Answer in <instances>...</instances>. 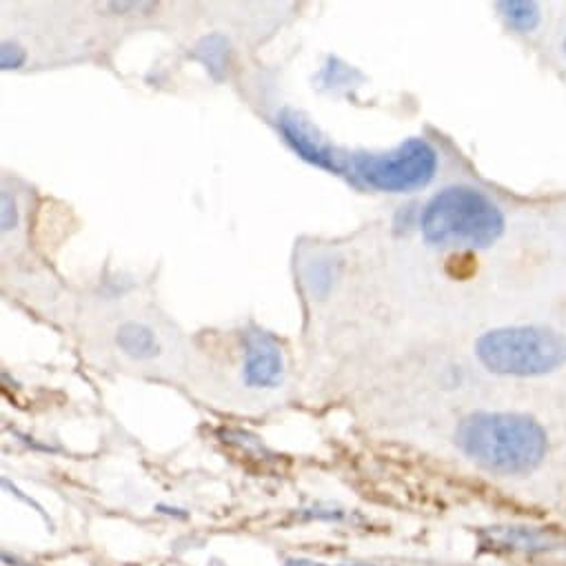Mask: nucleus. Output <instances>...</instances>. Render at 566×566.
<instances>
[{"label": "nucleus", "instance_id": "nucleus-2", "mask_svg": "<svg viewBox=\"0 0 566 566\" xmlns=\"http://www.w3.org/2000/svg\"><path fill=\"white\" fill-rule=\"evenodd\" d=\"M422 236L431 245L484 249L504 231V216L493 200L473 187H447L422 211Z\"/></svg>", "mask_w": 566, "mask_h": 566}, {"label": "nucleus", "instance_id": "nucleus-1", "mask_svg": "<svg viewBox=\"0 0 566 566\" xmlns=\"http://www.w3.org/2000/svg\"><path fill=\"white\" fill-rule=\"evenodd\" d=\"M460 451L498 475L531 473L547 456V433L520 413H471L456 431Z\"/></svg>", "mask_w": 566, "mask_h": 566}, {"label": "nucleus", "instance_id": "nucleus-14", "mask_svg": "<svg viewBox=\"0 0 566 566\" xmlns=\"http://www.w3.org/2000/svg\"><path fill=\"white\" fill-rule=\"evenodd\" d=\"M3 560H5L9 566H23L16 558H12V555H9V553H3Z\"/></svg>", "mask_w": 566, "mask_h": 566}, {"label": "nucleus", "instance_id": "nucleus-13", "mask_svg": "<svg viewBox=\"0 0 566 566\" xmlns=\"http://www.w3.org/2000/svg\"><path fill=\"white\" fill-rule=\"evenodd\" d=\"M285 566H329V564H322V562H313V560H287ZM340 566H371V564H340Z\"/></svg>", "mask_w": 566, "mask_h": 566}, {"label": "nucleus", "instance_id": "nucleus-9", "mask_svg": "<svg viewBox=\"0 0 566 566\" xmlns=\"http://www.w3.org/2000/svg\"><path fill=\"white\" fill-rule=\"evenodd\" d=\"M227 54H229V43L227 38L220 34L202 38L200 45L196 47V58L209 69V74L214 78H222V74H225Z\"/></svg>", "mask_w": 566, "mask_h": 566}, {"label": "nucleus", "instance_id": "nucleus-11", "mask_svg": "<svg viewBox=\"0 0 566 566\" xmlns=\"http://www.w3.org/2000/svg\"><path fill=\"white\" fill-rule=\"evenodd\" d=\"M25 60H27V54L23 47H18L14 43H3V52H0V63H3V69L23 67Z\"/></svg>", "mask_w": 566, "mask_h": 566}, {"label": "nucleus", "instance_id": "nucleus-4", "mask_svg": "<svg viewBox=\"0 0 566 566\" xmlns=\"http://www.w3.org/2000/svg\"><path fill=\"white\" fill-rule=\"evenodd\" d=\"M349 167L353 176L373 189L407 194L431 183L438 169V151L427 140L411 138L387 154L351 156Z\"/></svg>", "mask_w": 566, "mask_h": 566}, {"label": "nucleus", "instance_id": "nucleus-8", "mask_svg": "<svg viewBox=\"0 0 566 566\" xmlns=\"http://www.w3.org/2000/svg\"><path fill=\"white\" fill-rule=\"evenodd\" d=\"M116 342L127 356L138 360L154 358L158 353V342L154 331L147 329L145 325H138V322H127V325L120 327Z\"/></svg>", "mask_w": 566, "mask_h": 566}, {"label": "nucleus", "instance_id": "nucleus-3", "mask_svg": "<svg viewBox=\"0 0 566 566\" xmlns=\"http://www.w3.org/2000/svg\"><path fill=\"white\" fill-rule=\"evenodd\" d=\"M475 353L484 367L500 376L533 378L564 365L566 340L542 327L493 329L478 340Z\"/></svg>", "mask_w": 566, "mask_h": 566}, {"label": "nucleus", "instance_id": "nucleus-6", "mask_svg": "<svg viewBox=\"0 0 566 566\" xmlns=\"http://www.w3.org/2000/svg\"><path fill=\"white\" fill-rule=\"evenodd\" d=\"M278 127L287 143L302 160H307V163L316 165L320 169L333 171V174H342V171L347 169V165L342 163V158L336 154V149L327 145L322 138H318L313 127L300 114H296V111L291 109L282 111L278 118Z\"/></svg>", "mask_w": 566, "mask_h": 566}, {"label": "nucleus", "instance_id": "nucleus-5", "mask_svg": "<svg viewBox=\"0 0 566 566\" xmlns=\"http://www.w3.org/2000/svg\"><path fill=\"white\" fill-rule=\"evenodd\" d=\"M480 551L489 553H553L566 549V531L529 524H495L478 531Z\"/></svg>", "mask_w": 566, "mask_h": 566}, {"label": "nucleus", "instance_id": "nucleus-7", "mask_svg": "<svg viewBox=\"0 0 566 566\" xmlns=\"http://www.w3.org/2000/svg\"><path fill=\"white\" fill-rule=\"evenodd\" d=\"M285 376L282 349L269 333L251 329L245 336V382L251 389H274Z\"/></svg>", "mask_w": 566, "mask_h": 566}, {"label": "nucleus", "instance_id": "nucleus-12", "mask_svg": "<svg viewBox=\"0 0 566 566\" xmlns=\"http://www.w3.org/2000/svg\"><path fill=\"white\" fill-rule=\"evenodd\" d=\"M18 222V211H16V202L14 198L3 191V231L14 229Z\"/></svg>", "mask_w": 566, "mask_h": 566}, {"label": "nucleus", "instance_id": "nucleus-10", "mask_svg": "<svg viewBox=\"0 0 566 566\" xmlns=\"http://www.w3.org/2000/svg\"><path fill=\"white\" fill-rule=\"evenodd\" d=\"M498 9L502 18L520 32H529L540 20L538 5L527 3V0H504V3H498Z\"/></svg>", "mask_w": 566, "mask_h": 566}]
</instances>
